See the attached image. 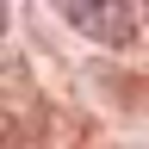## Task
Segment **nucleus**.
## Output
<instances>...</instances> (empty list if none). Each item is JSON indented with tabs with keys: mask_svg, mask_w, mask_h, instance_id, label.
<instances>
[{
	"mask_svg": "<svg viewBox=\"0 0 149 149\" xmlns=\"http://www.w3.org/2000/svg\"><path fill=\"white\" fill-rule=\"evenodd\" d=\"M62 19L81 37H100V44H130V31H137L124 0H62Z\"/></svg>",
	"mask_w": 149,
	"mask_h": 149,
	"instance_id": "nucleus-1",
	"label": "nucleus"
},
{
	"mask_svg": "<svg viewBox=\"0 0 149 149\" xmlns=\"http://www.w3.org/2000/svg\"><path fill=\"white\" fill-rule=\"evenodd\" d=\"M0 31H6V6H0Z\"/></svg>",
	"mask_w": 149,
	"mask_h": 149,
	"instance_id": "nucleus-2",
	"label": "nucleus"
},
{
	"mask_svg": "<svg viewBox=\"0 0 149 149\" xmlns=\"http://www.w3.org/2000/svg\"><path fill=\"white\" fill-rule=\"evenodd\" d=\"M0 149H6V137H0Z\"/></svg>",
	"mask_w": 149,
	"mask_h": 149,
	"instance_id": "nucleus-3",
	"label": "nucleus"
}]
</instances>
